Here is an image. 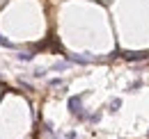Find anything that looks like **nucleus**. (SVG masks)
I'll return each mask as SVG.
<instances>
[{
	"label": "nucleus",
	"instance_id": "f257e3e1",
	"mask_svg": "<svg viewBox=\"0 0 149 139\" xmlns=\"http://www.w3.org/2000/svg\"><path fill=\"white\" fill-rule=\"evenodd\" d=\"M80 103H83V96H71V98H69V112H71L74 116H78V119L85 121V119H90V116H87L85 112H80Z\"/></svg>",
	"mask_w": 149,
	"mask_h": 139
},
{
	"label": "nucleus",
	"instance_id": "f03ea898",
	"mask_svg": "<svg viewBox=\"0 0 149 139\" xmlns=\"http://www.w3.org/2000/svg\"><path fill=\"white\" fill-rule=\"evenodd\" d=\"M122 57H124L126 62H140V59H147L149 55L147 52H124Z\"/></svg>",
	"mask_w": 149,
	"mask_h": 139
},
{
	"label": "nucleus",
	"instance_id": "7ed1b4c3",
	"mask_svg": "<svg viewBox=\"0 0 149 139\" xmlns=\"http://www.w3.org/2000/svg\"><path fill=\"white\" fill-rule=\"evenodd\" d=\"M71 64L69 62H57V64H53V71H64V69H69Z\"/></svg>",
	"mask_w": 149,
	"mask_h": 139
},
{
	"label": "nucleus",
	"instance_id": "20e7f679",
	"mask_svg": "<svg viewBox=\"0 0 149 139\" xmlns=\"http://www.w3.org/2000/svg\"><path fill=\"white\" fill-rule=\"evenodd\" d=\"M0 46H2V48H14V43H12L9 39H5L2 34H0Z\"/></svg>",
	"mask_w": 149,
	"mask_h": 139
},
{
	"label": "nucleus",
	"instance_id": "39448f33",
	"mask_svg": "<svg viewBox=\"0 0 149 139\" xmlns=\"http://www.w3.org/2000/svg\"><path fill=\"white\" fill-rule=\"evenodd\" d=\"M32 57H35L32 52H19V59H21V62H30Z\"/></svg>",
	"mask_w": 149,
	"mask_h": 139
},
{
	"label": "nucleus",
	"instance_id": "423d86ee",
	"mask_svg": "<svg viewBox=\"0 0 149 139\" xmlns=\"http://www.w3.org/2000/svg\"><path fill=\"white\" fill-rule=\"evenodd\" d=\"M119 105H122V100H117V98L110 100V112H117V107H119Z\"/></svg>",
	"mask_w": 149,
	"mask_h": 139
},
{
	"label": "nucleus",
	"instance_id": "0eeeda50",
	"mask_svg": "<svg viewBox=\"0 0 149 139\" xmlns=\"http://www.w3.org/2000/svg\"><path fill=\"white\" fill-rule=\"evenodd\" d=\"M44 75H46V71H41V69L35 71V78H44Z\"/></svg>",
	"mask_w": 149,
	"mask_h": 139
}]
</instances>
